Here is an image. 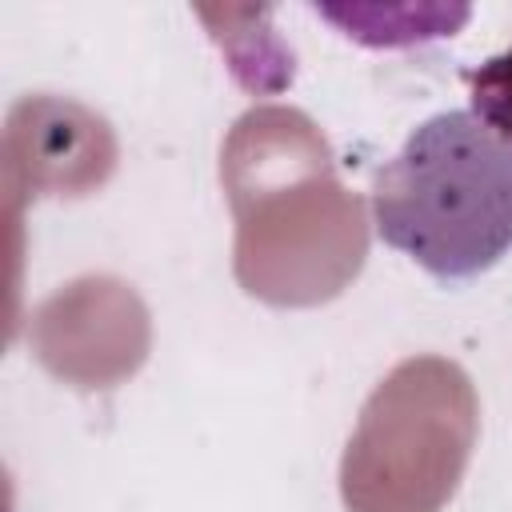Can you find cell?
Wrapping results in <instances>:
<instances>
[{"label": "cell", "instance_id": "4", "mask_svg": "<svg viewBox=\"0 0 512 512\" xmlns=\"http://www.w3.org/2000/svg\"><path fill=\"white\" fill-rule=\"evenodd\" d=\"M28 348L60 384L108 392L144 368L152 316L128 280L108 272L76 276L32 308Z\"/></svg>", "mask_w": 512, "mask_h": 512}, {"label": "cell", "instance_id": "6", "mask_svg": "<svg viewBox=\"0 0 512 512\" xmlns=\"http://www.w3.org/2000/svg\"><path fill=\"white\" fill-rule=\"evenodd\" d=\"M472 112L512 140V52L472 72Z\"/></svg>", "mask_w": 512, "mask_h": 512}, {"label": "cell", "instance_id": "5", "mask_svg": "<svg viewBox=\"0 0 512 512\" xmlns=\"http://www.w3.org/2000/svg\"><path fill=\"white\" fill-rule=\"evenodd\" d=\"M4 192L16 212L24 200L40 196H92L100 192L120 160L112 124L52 92L20 96L4 120Z\"/></svg>", "mask_w": 512, "mask_h": 512}, {"label": "cell", "instance_id": "1", "mask_svg": "<svg viewBox=\"0 0 512 512\" xmlns=\"http://www.w3.org/2000/svg\"><path fill=\"white\" fill-rule=\"evenodd\" d=\"M236 220L232 276L272 308L336 300L368 260V212L336 176L320 124L292 104L248 108L220 144Z\"/></svg>", "mask_w": 512, "mask_h": 512}, {"label": "cell", "instance_id": "2", "mask_svg": "<svg viewBox=\"0 0 512 512\" xmlns=\"http://www.w3.org/2000/svg\"><path fill=\"white\" fill-rule=\"evenodd\" d=\"M388 248L440 280H468L512 248V140L472 108L424 120L372 180Z\"/></svg>", "mask_w": 512, "mask_h": 512}, {"label": "cell", "instance_id": "3", "mask_svg": "<svg viewBox=\"0 0 512 512\" xmlns=\"http://www.w3.org/2000/svg\"><path fill=\"white\" fill-rule=\"evenodd\" d=\"M480 396L448 356L400 360L364 400L340 456L348 512H440L472 460Z\"/></svg>", "mask_w": 512, "mask_h": 512}]
</instances>
